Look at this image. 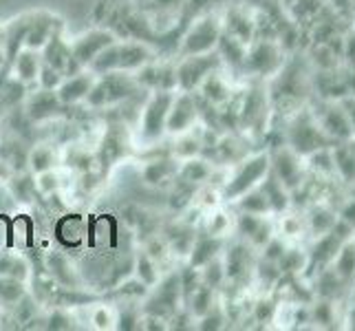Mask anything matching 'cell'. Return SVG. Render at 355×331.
<instances>
[{"instance_id": "35", "label": "cell", "mask_w": 355, "mask_h": 331, "mask_svg": "<svg viewBox=\"0 0 355 331\" xmlns=\"http://www.w3.org/2000/svg\"><path fill=\"white\" fill-rule=\"evenodd\" d=\"M236 212H248V214H261V217H274L272 210H269L267 197L261 186L252 188L250 192H245L243 197H239L234 201Z\"/></svg>"}, {"instance_id": "47", "label": "cell", "mask_w": 355, "mask_h": 331, "mask_svg": "<svg viewBox=\"0 0 355 331\" xmlns=\"http://www.w3.org/2000/svg\"><path fill=\"white\" fill-rule=\"evenodd\" d=\"M179 285H181V298L188 300L190 294L201 285V272L197 267L188 265L183 272H179Z\"/></svg>"}, {"instance_id": "42", "label": "cell", "mask_w": 355, "mask_h": 331, "mask_svg": "<svg viewBox=\"0 0 355 331\" xmlns=\"http://www.w3.org/2000/svg\"><path fill=\"white\" fill-rule=\"evenodd\" d=\"M201 139L194 137V133H181L177 135V142H175V157L177 159H190V157H197L201 153Z\"/></svg>"}, {"instance_id": "24", "label": "cell", "mask_w": 355, "mask_h": 331, "mask_svg": "<svg viewBox=\"0 0 355 331\" xmlns=\"http://www.w3.org/2000/svg\"><path fill=\"white\" fill-rule=\"evenodd\" d=\"M11 69H14L16 80H20L24 87L35 84V82H38V76H40V69H42V56H40V51L22 46L20 51L16 53V58L11 60Z\"/></svg>"}, {"instance_id": "6", "label": "cell", "mask_w": 355, "mask_h": 331, "mask_svg": "<svg viewBox=\"0 0 355 331\" xmlns=\"http://www.w3.org/2000/svg\"><path fill=\"white\" fill-rule=\"evenodd\" d=\"M137 89H139V82L137 78H132L130 73H124V71L104 73V76H97L93 89L84 102L91 108H104V106L128 100V97L137 93Z\"/></svg>"}, {"instance_id": "14", "label": "cell", "mask_w": 355, "mask_h": 331, "mask_svg": "<svg viewBox=\"0 0 355 331\" xmlns=\"http://www.w3.org/2000/svg\"><path fill=\"white\" fill-rule=\"evenodd\" d=\"M227 248V245H225ZM254 248H250L245 241H239L234 245H230L227 250H223V265H225V278L227 283H245L254 276Z\"/></svg>"}, {"instance_id": "10", "label": "cell", "mask_w": 355, "mask_h": 331, "mask_svg": "<svg viewBox=\"0 0 355 331\" xmlns=\"http://www.w3.org/2000/svg\"><path fill=\"white\" fill-rule=\"evenodd\" d=\"M175 91H153L139 119V137L144 144H155L166 135V119Z\"/></svg>"}, {"instance_id": "49", "label": "cell", "mask_w": 355, "mask_h": 331, "mask_svg": "<svg viewBox=\"0 0 355 331\" xmlns=\"http://www.w3.org/2000/svg\"><path fill=\"white\" fill-rule=\"evenodd\" d=\"M62 80H64V76L60 73L58 69H53V67H49V65H44L42 62V69H40V76H38V87L40 89H49V91H58V87L62 84Z\"/></svg>"}, {"instance_id": "56", "label": "cell", "mask_w": 355, "mask_h": 331, "mask_svg": "<svg viewBox=\"0 0 355 331\" xmlns=\"http://www.w3.org/2000/svg\"><path fill=\"white\" fill-rule=\"evenodd\" d=\"M141 321L144 318H139L135 312H124L119 316V329H126V331L137 329V327H141Z\"/></svg>"}, {"instance_id": "15", "label": "cell", "mask_w": 355, "mask_h": 331, "mask_svg": "<svg viewBox=\"0 0 355 331\" xmlns=\"http://www.w3.org/2000/svg\"><path fill=\"white\" fill-rule=\"evenodd\" d=\"M113 42H117L115 33L106 31V29H93L82 33L80 38H76L71 42V51H73V60L80 65V69H89V65L100 56L106 46H111Z\"/></svg>"}, {"instance_id": "26", "label": "cell", "mask_w": 355, "mask_h": 331, "mask_svg": "<svg viewBox=\"0 0 355 331\" xmlns=\"http://www.w3.org/2000/svg\"><path fill=\"white\" fill-rule=\"evenodd\" d=\"M334 166H336V177L345 188L355 190V151L353 146L347 144H334Z\"/></svg>"}, {"instance_id": "63", "label": "cell", "mask_w": 355, "mask_h": 331, "mask_svg": "<svg viewBox=\"0 0 355 331\" xmlns=\"http://www.w3.org/2000/svg\"><path fill=\"white\" fill-rule=\"evenodd\" d=\"M351 16H353V20H355V0H351Z\"/></svg>"}, {"instance_id": "51", "label": "cell", "mask_w": 355, "mask_h": 331, "mask_svg": "<svg viewBox=\"0 0 355 331\" xmlns=\"http://www.w3.org/2000/svg\"><path fill=\"white\" fill-rule=\"evenodd\" d=\"M71 327H73V318L64 309H55L46 321V329H53V331H67Z\"/></svg>"}, {"instance_id": "55", "label": "cell", "mask_w": 355, "mask_h": 331, "mask_svg": "<svg viewBox=\"0 0 355 331\" xmlns=\"http://www.w3.org/2000/svg\"><path fill=\"white\" fill-rule=\"evenodd\" d=\"M113 323H115V318H113L111 309L97 307V309L93 312V325H95L97 329H113V327H115Z\"/></svg>"}, {"instance_id": "33", "label": "cell", "mask_w": 355, "mask_h": 331, "mask_svg": "<svg viewBox=\"0 0 355 331\" xmlns=\"http://www.w3.org/2000/svg\"><path fill=\"white\" fill-rule=\"evenodd\" d=\"M188 312L192 318H201L207 312H212L216 307V289L201 283L197 289H194L190 296H188Z\"/></svg>"}, {"instance_id": "4", "label": "cell", "mask_w": 355, "mask_h": 331, "mask_svg": "<svg viewBox=\"0 0 355 331\" xmlns=\"http://www.w3.org/2000/svg\"><path fill=\"white\" fill-rule=\"evenodd\" d=\"M287 51L280 40L276 38H254L248 44V53L243 60V76H250L254 80H272L276 73L285 67Z\"/></svg>"}, {"instance_id": "23", "label": "cell", "mask_w": 355, "mask_h": 331, "mask_svg": "<svg viewBox=\"0 0 355 331\" xmlns=\"http://www.w3.org/2000/svg\"><path fill=\"white\" fill-rule=\"evenodd\" d=\"M201 93V97L212 106H225L230 100H232V93H234V89H232V82L227 76H223L221 69L212 71L210 76H207L201 87L197 89Z\"/></svg>"}, {"instance_id": "41", "label": "cell", "mask_w": 355, "mask_h": 331, "mask_svg": "<svg viewBox=\"0 0 355 331\" xmlns=\"http://www.w3.org/2000/svg\"><path fill=\"white\" fill-rule=\"evenodd\" d=\"M201 283L210 285L214 289H218L221 285L227 283V278H225V265H223V254L216 256V259H212L210 263H205L201 267Z\"/></svg>"}, {"instance_id": "28", "label": "cell", "mask_w": 355, "mask_h": 331, "mask_svg": "<svg viewBox=\"0 0 355 331\" xmlns=\"http://www.w3.org/2000/svg\"><path fill=\"white\" fill-rule=\"evenodd\" d=\"M177 170H179V159L175 157L153 159V162H148L141 168V179L146 186H162V183L177 177Z\"/></svg>"}, {"instance_id": "57", "label": "cell", "mask_w": 355, "mask_h": 331, "mask_svg": "<svg viewBox=\"0 0 355 331\" xmlns=\"http://www.w3.org/2000/svg\"><path fill=\"white\" fill-rule=\"evenodd\" d=\"M146 254H148L150 259H164V256H166V245L159 239H153L148 243V248H146Z\"/></svg>"}, {"instance_id": "13", "label": "cell", "mask_w": 355, "mask_h": 331, "mask_svg": "<svg viewBox=\"0 0 355 331\" xmlns=\"http://www.w3.org/2000/svg\"><path fill=\"white\" fill-rule=\"evenodd\" d=\"M197 119H199L197 97L186 91L175 93L173 104H170V110H168V119H166V133L177 137L181 133L192 130V126L197 124Z\"/></svg>"}, {"instance_id": "45", "label": "cell", "mask_w": 355, "mask_h": 331, "mask_svg": "<svg viewBox=\"0 0 355 331\" xmlns=\"http://www.w3.org/2000/svg\"><path fill=\"white\" fill-rule=\"evenodd\" d=\"M22 296H24L22 280H16V278H7V276H0V303L16 305V303H18Z\"/></svg>"}, {"instance_id": "59", "label": "cell", "mask_w": 355, "mask_h": 331, "mask_svg": "<svg viewBox=\"0 0 355 331\" xmlns=\"http://www.w3.org/2000/svg\"><path fill=\"white\" fill-rule=\"evenodd\" d=\"M11 168H9V164H5V162H0V183L3 181H9L11 179Z\"/></svg>"}, {"instance_id": "50", "label": "cell", "mask_w": 355, "mask_h": 331, "mask_svg": "<svg viewBox=\"0 0 355 331\" xmlns=\"http://www.w3.org/2000/svg\"><path fill=\"white\" fill-rule=\"evenodd\" d=\"M199 321V329L201 331H218V329H223L225 325V316H223V312L218 309V307H214L212 312H207L205 316H201V318H197Z\"/></svg>"}, {"instance_id": "17", "label": "cell", "mask_w": 355, "mask_h": 331, "mask_svg": "<svg viewBox=\"0 0 355 331\" xmlns=\"http://www.w3.org/2000/svg\"><path fill=\"white\" fill-rule=\"evenodd\" d=\"M302 217H304V228H307V239L311 241L334 230L338 221V210L324 201H315L309 203L307 207H302Z\"/></svg>"}, {"instance_id": "16", "label": "cell", "mask_w": 355, "mask_h": 331, "mask_svg": "<svg viewBox=\"0 0 355 331\" xmlns=\"http://www.w3.org/2000/svg\"><path fill=\"white\" fill-rule=\"evenodd\" d=\"M40 56H42V62L58 69L62 76H73V73L82 71L80 65L73 60V51H71V42H67L62 38V31H55L49 42L40 49Z\"/></svg>"}, {"instance_id": "40", "label": "cell", "mask_w": 355, "mask_h": 331, "mask_svg": "<svg viewBox=\"0 0 355 331\" xmlns=\"http://www.w3.org/2000/svg\"><path fill=\"white\" fill-rule=\"evenodd\" d=\"M135 276H137V280H141V283L146 287H157L159 283V269H157V263L155 259H150L148 254L141 252L137 256V261H135Z\"/></svg>"}, {"instance_id": "22", "label": "cell", "mask_w": 355, "mask_h": 331, "mask_svg": "<svg viewBox=\"0 0 355 331\" xmlns=\"http://www.w3.org/2000/svg\"><path fill=\"white\" fill-rule=\"evenodd\" d=\"M225 245H227V239L212 237V235H207V232L197 235V239H194V243H192V250L188 254V263L192 267L201 269L205 263H210L212 259H216V256H221Z\"/></svg>"}, {"instance_id": "11", "label": "cell", "mask_w": 355, "mask_h": 331, "mask_svg": "<svg viewBox=\"0 0 355 331\" xmlns=\"http://www.w3.org/2000/svg\"><path fill=\"white\" fill-rule=\"evenodd\" d=\"M221 33H223V24L218 16H203L199 20H194V24L181 40V56H199V53L216 51Z\"/></svg>"}, {"instance_id": "8", "label": "cell", "mask_w": 355, "mask_h": 331, "mask_svg": "<svg viewBox=\"0 0 355 331\" xmlns=\"http://www.w3.org/2000/svg\"><path fill=\"white\" fill-rule=\"evenodd\" d=\"M269 159H272L269 175H274L289 192L298 190L302 183L307 181L309 177L307 162H304V157H300L296 151H291L285 142L269 151Z\"/></svg>"}, {"instance_id": "54", "label": "cell", "mask_w": 355, "mask_h": 331, "mask_svg": "<svg viewBox=\"0 0 355 331\" xmlns=\"http://www.w3.org/2000/svg\"><path fill=\"white\" fill-rule=\"evenodd\" d=\"M69 166L80 170V173H87V170L91 168V155L80 151V148H71L69 151Z\"/></svg>"}, {"instance_id": "3", "label": "cell", "mask_w": 355, "mask_h": 331, "mask_svg": "<svg viewBox=\"0 0 355 331\" xmlns=\"http://www.w3.org/2000/svg\"><path fill=\"white\" fill-rule=\"evenodd\" d=\"M272 168V159H269V151H261L243 157L239 164H234L230 177L223 181L221 188V199L234 203L239 197H243L245 192H250L252 188L261 186L265 177L269 175Z\"/></svg>"}, {"instance_id": "18", "label": "cell", "mask_w": 355, "mask_h": 331, "mask_svg": "<svg viewBox=\"0 0 355 331\" xmlns=\"http://www.w3.org/2000/svg\"><path fill=\"white\" fill-rule=\"evenodd\" d=\"M95 80H97V76L89 69H82L78 73H73V76H67L62 80V84L58 87L60 102H62L64 106H73V104L84 102L87 100V95L91 93Z\"/></svg>"}, {"instance_id": "31", "label": "cell", "mask_w": 355, "mask_h": 331, "mask_svg": "<svg viewBox=\"0 0 355 331\" xmlns=\"http://www.w3.org/2000/svg\"><path fill=\"white\" fill-rule=\"evenodd\" d=\"M216 53L221 58L223 67L241 73L245 53H248V44H243L241 40L232 38L227 33H221V38H218V44H216Z\"/></svg>"}, {"instance_id": "62", "label": "cell", "mask_w": 355, "mask_h": 331, "mask_svg": "<svg viewBox=\"0 0 355 331\" xmlns=\"http://www.w3.org/2000/svg\"><path fill=\"white\" fill-rule=\"evenodd\" d=\"M0 49H5V27H0Z\"/></svg>"}, {"instance_id": "52", "label": "cell", "mask_w": 355, "mask_h": 331, "mask_svg": "<svg viewBox=\"0 0 355 331\" xmlns=\"http://www.w3.org/2000/svg\"><path fill=\"white\" fill-rule=\"evenodd\" d=\"M338 217L355 230V192H349V197L338 205Z\"/></svg>"}, {"instance_id": "25", "label": "cell", "mask_w": 355, "mask_h": 331, "mask_svg": "<svg viewBox=\"0 0 355 331\" xmlns=\"http://www.w3.org/2000/svg\"><path fill=\"white\" fill-rule=\"evenodd\" d=\"M157 291L148 305H157L159 309H155L153 316H166V314H173L177 303L181 300V285H179V274H170L166 280H159L157 283Z\"/></svg>"}, {"instance_id": "19", "label": "cell", "mask_w": 355, "mask_h": 331, "mask_svg": "<svg viewBox=\"0 0 355 331\" xmlns=\"http://www.w3.org/2000/svg\"><path fill=\"white\" fill-rule=\"evenodd\" d=\"M55 31H62V24H60V20L53 14H49V11L31 14L29 16L27 35H24V46L40 51V49L49 42V38H51Z\"/></svg>"}, {"instance_id": "46", "label": "cell", "mask_w": 355, "mask_h": 331, "mask_svg": "<svg viewBox=\"0 0 355 331\" xmlns=\"http://www.w3.org/2000/svg\"><path fill=\"white\" fill-rule=\"evenodd\" d=\"M276 303L272 296H261L252 305V318L256 323H272L276 314Z\"/></svg>"}, {"instance_id": "61", "label": "cell", "mask_w": 355, "mask_h": 331, "mask_svg": "<svg viewBox=\"0 0 355 331\" xmlns=\"http://www.w3.org/2000/svg\"><path fill=\"white\" fill-rule=\"evenodd\" d=\"M5 65H7V53H5V49H0V71L5 69Z\"/></svg>"}, {"instance_id": "2", "label": "cell", "mask_w": 355, "mask_h": 331, "mask_svg": "<svg viewBox=\"0 0 355 331\" xmlns=\"http://www.w3.org/2000/svg\"><path fill=\"white\" fill-rule=\"evenodd\" d=\"M285 144L300 157H309L315 151L334 146L313 117L309 104L285 117Z\"/></svg>"}, {"instance_id": "38", "label": "cell", "mask_w": 355, "mask_h": 331, "mask_svg": "<svg viewBox=\"0 0 355 331\" xmlns=\"http://www.w3.org/2000/svg\"><path fill=\"white\" fill-rule=\"evenodd\" d=\"M205 232L212 237L227 239L230 232H234V217L225 210H212L205 219Z\"/></svg>"}, {"instance_id": "36", "label": "cell", "mask_w": 355, "mask_h": 331, "mask_svg": "<svg viewBox=\"0 0 355 331\" xmlns=\"http://www.w3.org/2000/svg\"><path fill=\"white\" fill-rule=\"evenodd\" d=\"M49 272H51V276L58 280L60 285H64L69 289L78 287V274H76V269H73L71 261L64 254L53 252L51 256H49Z\"/></svg>"}, {"instance_id": "44", "label": "cell", "mask_w": 355, "mask_h": 331, "mask_svg": "<svg viewBox=\"0 0 355 331\" xmlns=\"http://www.w3.org/2000/svg\"><path fill=\"white\" fill-rule=\"evenodd\" d=\"M9 186H11V194L22 201V203H29L33 199V194H35V177L31 175H20V177H11L9 181Z\"/></svg>"}, {"instance_id": "64", "label": "cell", "mask_w": 355, "mask_h": 331, "mask_svg": "<svg viewBox=\"0 0 355 331\" xmlns=\"http://www.w3.org/2000/svg\"><path fill=\"white\" fill-rule=\"evenodd\" d=\"M349 144H351V146H353V151H355V137H353V139H351V142H349Z\"/></svg>"}, {"instance_id": "37", "label": "cell", "mask_w": 355, "mask_h": 331, "mask_svg": "<svg viewBox=\"0 0 355 331\" xmlns=\"http://www.w3.org/2000/svg\"><path fill=\"white\" fill-rule=\"evenodd\" d=\"M55 162H58V155L51 146H46V144L35 146V148L29 153V159H27L31 175H40V173H44V170L55 168Z\"/></svg>"}, {"instance_id": "43", "label": "cell", "mask_w": 355, "mask_h": 331, "mask_svg": "<svg viewBox=\"0 0 355 331\" xmlns=\"http://www.w3.org/2000/svg\"><path fill=\"white\" fill-rule=\"evenodd\" d=\"M194 239H197V230H194L192 226H179L175 235L170 237V248L181 256H188L192 250Z\"/></svg>"}, {"instance_id": "53", "label": "cell", "mask_w": 355, "mask_h": 331, "mask_svg": "<svg viewBox=\"0 0 355 331\" xmlns=\"http://www.w3.org/2000/svg\"><path fill=\"white\" fill-rule=\"evenodd\" d=\"M33 316H35V303L24 294V296L16 303V318L20 323H29Z\"/></svg>"}, {"instance_id": "1", "label": "cell", "mask_w": 355, "mask_h": 331, "mask_svg": "<svg viewBox=\"0 0 355 331\" xmlns=\"http://www.w3.org/2000/svg\"><path fill=\"white\" fill-rule=\"evenodd\" d=\"M269 82H272L269 102L283 106L285 117L296 113L298 108L307 106L313 97V82H311L309 71L289 58H287L285 67L280 69Z\"/></svg>"}, {"instance_id": "9", "label": "cell", "mask_w": 355, "mask_h": 331, "mask_svg": "<svg viewBox=\"0 0 355 331\" xmlns=\"http://www.w3.org/2000/svg\"><path fill=\"white\" fill-rule=\"evenodd\" d=\"M216 69H223V62L216 51L199 53V56H181V62L175 67L177 91L197 93L201 82Z\"/></svg>"}, {"instance_id": "60", "label": "cell", "mask_w": 355, "mask_h": 331, "mask_svg": "<svg viewBox=\"0 0 355 331\" xmlns=\"http://www.w3.org/2000/svg\"><path fill=\"white\" fill-rule=\"evenodd\" d=\"M179 3V0H155V5L159 7H175Z\"/></svg>"}, {"instance_id": "32", "label": "cell", "mask_w": 355, "mask_h": 331, "mask_svg": "<svg viewBox=\"0 0 355 331\" xmlns=\"http://www.w3.org/2000/svg\"><path fill=\"white\" fill-rule=\"evenodd\" d=\"M329 267H331L347 285L355 283V237L342 243V248L338 250L334 263Z\"/></svg>"}, {"instance_id": "29", "label": "cell", "mask_w": 355, "mask_h": 331, "mask_svg": "<svg viewBox=\"0 0 355 331\" xmlns=\"http://www.w3.org/2000/svg\"><path fill=\"white\" fill-rule=\"evenodd\" d=\"M278 269L283 276H307L309 269L307 245H287L285 254L278 261Z\"/></svg>"}, {"instance_id": "39", "label": "cell", "mask_w": 355, "mask_h": 331, "mask_svg": "<svg viewBox=\"0 0 355 331\" xmlns=\"http://www.w3.org/2000/svg\"><path fill=\"white\" fill-rule=\"evenodd\" d=\"M0 276L16 278L24 283V278L29 276V265L18 254H0Z\"/></svg>"}, {"instance_id": "5", "label": "cell", "mask_w": 355, "mask_h": 331, "mask_svg": "<svg viewBox=\"0 0 355 331\" xmlns=\"http://www.w3.org/2000/svg\"><path fill=\"white\" fill-rule=\"evenodd\" d=\"M150 60H153V51L146 44L117 40L111 46H106L104 51L93 60L89 65V71H93L95 76H104V73H113V71L132 73V71H139L146 65H150Z\"/></svg>"}, {"instance_id": "12", "label": "cell", "mask_w": 355, "mask_h": 331, "mask_svg": "<svg viewBox=\"0 0 355 331\" xmlns=\"http://www.w3.org/2000/svg\"><path fill=\"white\" fill-rule=\"evenodd\" d=\"M234 232L239 235L241 241H245V243L250 245V248H254L256 252H261L263 245L276 235L274 217L236 212V217H234Z\"/></svg>"}, {"instance_id": "30", "label": "cell", "mask_w": 355, "mask_h": 331, "mask_svg": "<svg viewBox=\"0 0 355 331\" xmlns=\"http://www.w3.org/2000/svg\"><path fill=\"white\" fill-rule=\"evenodd\" d=\"M261 188L267 197V203H269V210H272L274 217L287 212L289 207H293V201H291V192L280 183L274 175H267L265 181L261 183Z\"/></svg>"}, {"instance_id": "21", "label": "cell", "mask_w": 355, "mask_h": 331, "mask_svg": "<svg viewBox=\"0 0 355 331\" xmlns=\"http://www.w3.org/2000/svg\"><path fill=\"white\" fill-rule=\"evenodd\" d=\"M62 102H60L58 91H49V89H40L29 95L27 100V117L31 121H49L60 115L62 110Z\"/></svg>"}, {"instance_id": "34", "label": "cell", "mask_w": 355, "mask_h": 331, "mask_svg": "<svg viewBox=\"0 0 355 331\" xmlns=\"http://www.w3.org/2000/svg\"><path fill=\"white\" fill-rule=\"evenodd\" d=\"M29 27V16H20L5 27V53H7V62L11 65V60L16 58V53L24 46V35H27Z\"/></svg>"}, {"instance_id": "7", "label": "cell", "mask_w": 355, "mask_h": 331, "mask_svg": "<svg viewBox=\"0 0 355 331\" xmlns=\"http://www.w3.org/2000/svg\"><path fill=\"white\" fill-rule=\"evenodd\" d=\"M309 108L331 144H347L353 139V128H351V121H349V115L342 100L311 97Z\"/></svg>"}, {"instance_id": "27", "label": "cell", "mask_w": 355, "mask_h": 331, "mask_svg": "<svg viewBox=\"0 0 355 331\" xmlns=\"http://www.w3.org/2000/svg\"><path fill=\"white\" fill-rule=\"evenodd\" d=\"M214 175V166L207 162L203 157H190V159H181L179 162V170H177V177L181 181L190 183V186H201V183H207Z\"/></svg>"}, {"instance_id": "58", "label": "cell", "mask_w": 355, "mask_h": 331, "mask_svg": "<svg viewBox=\"0 0 355 331\" xmlns=\"http://www.w3.org/2000/svg\"><path fill=\"white\" fill-rule=\"evenodd\" d=\"M342 104H345V110H347L349 121H351V128H353V137H355V95L342 97Z\"/></svg>"}, {"instance_id": "20", "label": "cell", "mask_w": 355, "mask_h": 331, "mask_svg": "<svg viewBox=\"0 0 355 331\" xmlns=\"http://www.w3.org/2000/svg\"><path fill=\"white\" fill-rule=\"evenodd\" d=\"M223 33L232 35V38L241 40L243 44L254 42V38L259 35V27H256L254 18L241 7H232L225 11V16L221 18Z\"/></svg>"}, {"instance_id": "48", "label": "cell", "mask_w": 355, "mask_h": 331, "mask_svg": "<svg viewBox=\"0 0 355 331\" xmlns=\"http://www.w3.org/2000/svg\"><path fill=\"white\" fill-rule=\"evenodd\" d=\"M35 188L42 194H55L60 188H62V179H60V173H55V168L44 170V173L35 175Z\"/></svg>"}]
</instances>
